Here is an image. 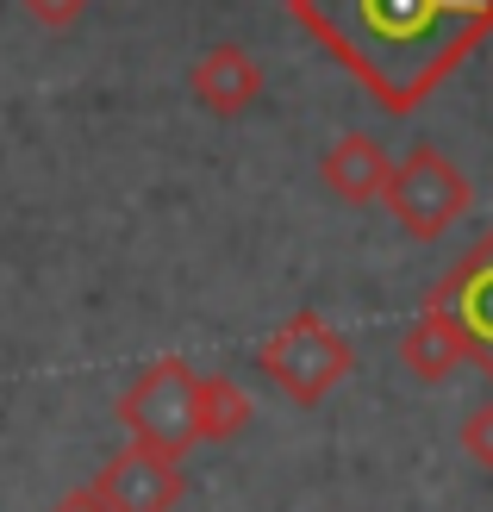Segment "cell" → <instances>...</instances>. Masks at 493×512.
<instances>
[{"label": "cell", "instance_id": "obj_1", "mask_svg": "<svg viewBox=\"0 0 493 512\" xmlns=\"http://www.w3.org/2000/svg\"><path fill=\"white\" fill-rule=\"evenodd\" d=\"M281 7L394 119L419 113L493 38V0H281Z\"/></svg>", "mask_w": 493, "mask_h": 512}, {"label": "cell", "instance_id": "obj_2", "mask_svg": "<svg viewBox=\"0 0 493 512\" xmlns=\"http://www.w3.org/2000/svg\"><path fill=\"white\" fill-rule=\"evenodd\" d=\"M256 369H263L294 406H319L337 381L356 369V350H350V338L331 319H319L313 306H300L294 319H281L269 338H263Z\"/></svg>", "mask_w": 493, "mask_h": 512}, {"label": "cell", "instance_id": "obj_3", "mask_svg": "<svg viewBox=\"0 0 493 512\" xmlns=\"http://www.w3.org/2000/svg\"><path fill=\"white\" fill-rule=\"evenodd\" d=\"M119 425L132 431V444L188 456L200 444V375L188 356H157L132 388L119 394Z\"/></svg>", "mask_w": 493, "mask_h": 512}, {"label": "cell", "instance_id": "obj_4", "mask_svg": "<svg viewBox=\"0 0 493 512\" xmlns=\"http://www.w3.org/2000/svg\"><path fill=\"white\" fill-rule=\"evenodd\" d=\"M381 207L400 219L406 238L431 244V238H444L456 219H469V207H475V182L444 157V150L419 144V150H406V157L387 169Z\"/></svg>", "mask_w": 493, "mask_h": 512}, {"label": "cell", "instance_id": "obj_5", "mask_svg": "<svg viewBox=\"0 0 493 512\" xmlns=\"http://www.w3.org/2000/svg\"><path fill=\"white\" fill-rule=\"evenodd\" d=\"M425 306H437V313L456 325L462 356L493 381V225L456 256V269H444L431 281Z\"/></svg>", "mask_w": 493, "mask_h": 512}, {"label": "cell", "instance_id": "obj_6", "mask_svg": "<svg viewBox=\"0 0 493 512\" xmlns=\"http://www.w3.org/2000/svg\"><path fill=\"white\" fill-rule=\"evenodd\" d=\"M181 494H188L181 456L144 450V444H125L88 488H75V500H82L88 512H175Z\"/></svg>", "mask_w": 493, "mask_h": 512}, {"label": "cell", "instance_id": "obj_7", "mask_svg": "<svg viewBox=\"0 0 493 512\" xmlns=\"http://www.w3.org/2000/svg\"><path fill=\"white\" fill-rule=\"evenodd\" d=\"M188 88L213 119H238V113L256 107V94H263V63H256L244 44H213L188 69Z\"/></svg>", "mask_w": 493, "mask_h": 512}, {"label": "cell", "instance_id": "obj_8", "mask_svg": "<svg viewBox=\"0 0 493 512\" xmlns=\"http://www.w3.org/2000/svg\"><path fill=\"white\" fill-rule=\"evenodd\" d=\"M387 150L369 138V132H344L325 157H319V182L331 200H344V207H369V200H381L387 188Z\"/></svg>", "mask_w": 493, "mask_h": 512}, {"label": "cell", "instance_id": "obj_9", "mask_svg": "<svg viewBox=\"0 0 493 512\" xmlns=\"http://www.w3.org/2000/svg\"><path fill=\"white\" fill-rule=\"evenodd\" d=\"M400 363L419 375V381H450L469 356H462V338H456V325L437 313V306H419V319L406 325V338H400Z\"/></svg>", "mask_w": 493, "mask_h": 512}, {"label": "cell", "instance_id": "obj_10", "mask_svg": "<svg viewBox=\"0 0 493 512\" xmlns=\"http://www.w3.org/2000/svg\"><path fill=\"white\" fill-rule=\"evenodd\" d=\"M250 394L231 375H200V444H225L250 425Z\"/></svg>", "mask_w": 493, "mask_h": 512}, {"label": "cell", "instance_id": "obj_11", "mask_svg": "<svg viewBox=\"0 0 493 512\" xmlns=\"http://www.w3.org/2000/svg\"><path fill=\"white\" fill-rule=\"evenodd\" d=\"M456 444L469 450V463L475 469H487L493 475V400H481L469 419H462V431H456Z\"/></svg>", "mask_w": 493, "mask_h": 512}, {"label": "cell", "instance_id": "obj_12", "mask_svg": "<svg viewBox=\"0 0 493 512\" xmlns=\"http://www.w3.org/2000/svg\"><path fill=\"white\" fill-rule=\"evenodd\" d=\"M19 7L32 13V19L44 25V32H69V25L88 13V0H19Z\"/></svg>", "mask_w": 493, "mask_h": 512}, {"label": "cell", "instance_id": "obj_13", "mask_svg": "<svg viewBox=\"0 0 493 512\" xmlns=\"http://www.w3.org/2000/svg\"><path fill=\"white\" fill-rule=\"evenodd\" d=\"M50 512H88V506H82V500L69 494V500H57V506H50Z\"/></svg>", "mask_w": 493, "mask_h": 512}]
</instances>
